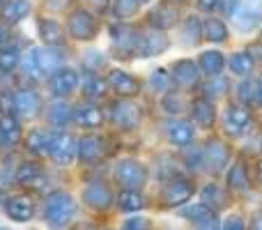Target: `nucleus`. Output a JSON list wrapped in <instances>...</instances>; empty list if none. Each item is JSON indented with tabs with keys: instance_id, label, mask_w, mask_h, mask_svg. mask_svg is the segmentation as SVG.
<instances>
[{
	"instance_id": "obj_1",
	"label": "nucleus",
	"mask_w": 262,
	"mask_h": 230,
	"mask_svg": "<svg viewBox=\"0 0 262 230\" xmlns=\"http://www.w3.org/2000/svg\"><path fill=\"white\" fill-rule=\"evenodd\" d=\"M76 214V200L67 191H53L44 200V221L51 230H62Z\"/></svg>"
},
{
	"instance_id": "obj_2",
	"label": "nucleus",
	"mask_w": 262,
	"mask_h": 230,
	"mask_svg": "<svg viewBox=\"0 0 262 230\" xmlns=\"http://www.w3.org/2000/svg\"><path fill=\"white\" fill-rule=\"evenodd\" d=\"M113 177L122 189L138 191L140 186L145 184V180H147V171H145V166L140 161H136V159H122V161L115 166Z\"/></svg>"
},
{
	"instance_id": "obj_3",
	"label": "nucleus",
	"mask_w": 262,
	"mask_h": 230,
	"mask_svg": "<svg viewBox=\"0 0 262 230\" xmlns=\"http://www.w3.org/2000/svg\"><path fill=\"white\" fill-rule=\"evenodd\" d=\"M67 30H69V35H72L74 39L90 41V39H95V37H97L99 26H97V18L92 16L88 9H74V12L69 14Z\"/></svg>"
},
{
	"instance_id": "obj_4",
	"label": "nucleus",
	"mask_w": 262,
	"mask_h": 230,
	"mask_svg": "<svg viewBox=\"0 0 262 230\" xmlns=\"http://www.w3.org/2000/svg\"><path fill=\"white\" fill-rule=\"evenodd\" d=\"M235 26L242 32H251L262 23V0H239L232 12Z\"/></svg>"
},
{
	"instance_id": "obj_5",
	"label": "nucleus",
	"mask_w": 262,
	"mask_h": 230,
	"mask_svg": "<svg viewBox=\"0 0 262 230\" xmlns=\"http://www.w3.org/2000/svg\"><path fill=\"white\" fill-rule=\"evenodd\" d=\"M49 157L60 166H69L78 157V143L69 134H51V152Z\"/></svg>"
},
{
	"instance_id": "obj_6",
	"label": "nucleus",
	"mask_w": 262,
	"mask_h": 230,
	"mask_svg": "<svg viewBox=\"0 0 262 230\" xmlns=\"http://www.w3.org/2000/svg\"><path fill=\"white\" fill-rule=\"evenodd\" d=\"M111 122H113L118 129L122 131H129V129H136L140 122V111L136 104L122 99V101H115L111 106Z\"/></svg>"
},
{
	"instance_id": "obj_7",
	"label": "nucleus",
	"mask_w": 262,
	"mask_h": 230,
	"mask_svg": "<svg viewBox=\"0 0 262 230\" xmlns=\"http://www.w3.org/2000/svg\"><path fill=\"white\" fill-rule=\"evenodd\" d=\"M111 37H113V49L118 58H129L136 55V46H138V32L131 26H115L111 28Z\"/></svg>"
},
{
	"instance_id": "obj_8",
	"label": "nucleus",
	"mask_w": 262,
	"mask_h": 230,
	"mask_svg": "<svg viewBox=\"0 0 262 230\" xmlns=\"http://www.w3.org/2000/svg\"><path fill=\"white\" fill-rule=\"evenodd\" d=\"M193 184H191L189 180H184V177H175L172 182H168L166 189H163L161 194V200L166 207H177V205H184L186 200L193 196Z\"/></svg>"
},
{
	"instance_id": "obj_9",
	"label": "nucleus",
	"mask_w": 262,
	"mask_h": 230,
	"mask_svg": "<svg viewBox=\"0 0 262 230\" xmlns=\"http://www.w3.org/2000/svg\"><path fill=\"white\" fill-rule=\"evenodd\" d=\"M76 88H78V74L69 67L55 69L49 76V90L53 92L55 97H67V95H72Z\"/></svg>"
},
{
	"instance_id": "obj_10",
	"label": "nucleus",
	"mask_w": 262,
	"mask_h": 230,
	"mask_svg": "<svg viewBox=\"0 0 262 230\" xmlns=\"http://www.w3.org/2000/svg\"><path fill=\"white\" fill-rule=\"evenodd\" d=\"M35 200L26 194H18V196H12V198L5 203V214H7L12 221H18V223H26L35 217Z\"/></svg>"
},
{
	"instance_id": "obj_11",
	"label": "nucleus",
	"mask_w": 262,
	"mask_h": 230,
	"mask_svg": "<svg viewBox=\"0 0 262 230\" xmlns=\"http://www.w3.org/2000/svg\"><path fill=\"white\" fill-rule=\"evenodd\" d=\"M168 49V37L161 30L145 32L138 37V46H136V55L138 58H154V55L163 53Z\"/></svg>"
},
{
	"instance_id": "obj_12",
	"label": "nucleus",
	"mask_w": 262,
	"mask_h": 230,
	"mask_svg": "<svg viewBox=\"0 0 262 230\" xmlns=\"http://www.w3.org/2000/svg\"><path fill=\"white\" fill-rule=\"evenodd\" d=\"M106 83H108L111 90L120 97H136L140 90L138 78H134L131 74L122 72V69H113V72L108 74V78H106Z\"/></svg>"
},
{
	"instance_id": "obj_13",
	"label": "nucleus",
	"mask_w": 262,
	"mask_h": 230,
	"mask_svg": "<svg viewBox=\"0 0 262 230\" xmlns=\"http://www.w3.org/2000/svg\"><path fill=\"white\" fill-rule=\"evenodd\" d=\"M223 124H226V131L230 136H242L251 124V113L244 109V106H228L226 115H223Z\"/></svg>"
},
{
	"instance_id": "obj_14",
	"label": "nucleus",
	"mask_w": 262,
	"mask_h": 230,
	"mask_svg": "<svg viewBox=\"0 0 262 230\" xmlns=\"http://www.w3.org/2000/svg\"><path fill=\"white\" fill-rule=\"evenodd\" d=\"M83 203L92 210H106L113 203V194L108 191V186L101 182H92L83 189Z\"/></svg>"
},
{
	"instance_id": "obj_15",
	"label": "nucleus",
	"mask_w": 262,
	"mask_h": 230,
	"mask_svg": "<svg viewBox=\"0 0 262 230\" xmlns=\"http://www.w3.org/2000/svg\"><path fill=\"white\" fill-rule=\"evenodd\" d=\"M228 161H230V150H228V145L219 138H212L207 143V148H205V163L209 166V171L212 173L223 171V166H226Z\"/></svg>"
},
{
	"instance_id": "obj_16",
	"label": "nucleus",
	"mask_w": 262,
	"mask_h": 230,
	"mask_svg": "<svg viewBox=\"0 0 262 230\" xmlns=\"http://www.w3.org/2000/svg\"><path fill=\"white\" fill-rule=\"evenodd\" d=\"M12 99H14V111H16L21 117H28V120L35 117L37 113H39V109H41L39 95L32 92V90H18Z\"/></svg>"
},
{
	"instance_id": "obj_17",
	"label": "nucleus",
	"mask_w": 262,
	"mask_h": 230,
	"mask_svg": "<svg viewBox=\"0 0 262 230\" xmlns=\"http://www.w3.org/2000/svg\"><path fill=\"white\" fill-rule=\"evenodd\" d=\"M104 154V143L99 136H83L78 140V159L83 163H97Z\"/></svg>"
},
{
	"instance_id": "obj_18",
	"label": "nucleus",
	"mask_w": 262,
	"mask_h": 230,
	"mask_svg": "<svg viewBox=\"0 0 262 230\" xmlns=\"http://www.w3.org/2000/svg\"><path fill=\"white\" fill-rule=\"evenodd\" d=\"M23 138V131H21V124L14 115H5L0 120V145L3 148H14L18 145Z\"/></svg>"
},
{
	"instance_id": "obj_19",
	"label": "nucleus",
	"mask_w": 262,
	"mask_h": 230,
	"mask_svg": "<svg viewBox=\"0 0 262 230\" xmlns=\"http://www.w3.org/2000/svg\"><path fill=\"white\" fill-rule=\"evenodd\" d=\"M177 9H175V5H168V3H163V5H159V7H154L152 9V14H149V23H152L157 30H168V28H172L177 23Z\"/></svg>"
},
{
	"instance_id": "obj_20",
	"label": "nucleus",
	"mask_w": 262,
	"mask_h": 230,
	"mask_svg": "<svg viewBox=\"0 0 262 230\" xmlns=\"http://www.w3.org/2000/svg\"><path fill=\"white\" fill-rule=\"evenodd\" d=\"M172 81L180 88H193L198 83V67L191 60H180L172 67Z\"/></svg>"
},
{
	"instance_id": "obj_21",
	"label": "nucleus",
	"mask_w": 262,
	"mask_h": 230,
	"mask_svg": "<svg viewBox=\"0 0 262 230\" xmlns=\"http://www.w3.org/2000/svg\"><path fill=\"white\" fill-rule=\"evenodd\" d=\"M41 177H44V171H41V166L35 161H23L21 166L16 168V173H14V180L21 186H37L41 182Z\"/></svg>"
},
{
	"instance_id": "obj_22",
	"label": "nucleus",
	"mask_w": 262,
	"mask_h": 230,
	"mask_svg": "<svg viewBox=\"0 0 262 230\" xmlns=\"http://www.w3.org/2000/svg\"><path fill=\"white\" fill-rule=\"evenodd\" d=\"M74 120L81 127H85V129H95V127H99L101 122H104V113H101V109L95 104H81L74 111Z\"/></svg>"
},
{
	"instance_id": "obj_23",
	"label": "nucleus",
	"mask_w": 262,
	"mask_h": 230,
	"mask_svg": "<svg viewBox=\"0 0 262 230\" xmlns=\"http://www.w3.org/2000/svg\"><path fill=\"white\" fill-rule=\"evenodd\" d=\"M168 140H170L172 145L184 148V145H189L191 140H193V127H191L186 120L168 122Z\"/></svg>"
},
{
	"instance_id": "obj_24",
	"label": "nucleus",
	"mask_w": 262,
	"mask_h": 230,
	"mask_svg": "<svg viewBox=\"0 0 262 230\" xmlns=\"http://www.w3.org/2000/svg\"><path fill=\"white\" fill-rule=\"evenodd\" d=\"M26 148L28 152L37 154V157H44L51 152V134L44 129H32L26 136Z\"/></svg>"
},
{
	"instance_id": "obj_25",
	"label": "nucleus",
	"mask_w": 262,
	"mask_h": 230,
	"mask_svg": "<svg viewBox=\"0 0 262 230\" xmlns=\"http://www.w3.org/2000/svg\"><path fill=\"white\" fill-rule=\"evenodd\" d=\"M37 28H39V37L44 39L46 46H58V44H62V39H64L62 26H60L55 18H41Z\"/></svg>"
},
{
	"instance_id": "obj_26",
	"label": "nucleus",
	"mask_w": 262,
	"mask_h": 230,
	"mask_svg": "<svg viewBox=\"0 0 262 230\" xmlns=\"http://www.w3.org/2000/svg\"><path fill=\"white\" fill-rule=\"evenodd\" d=\"M62 60H64V53L58 46L39 49V62H41V74H44V76H51L55 69L62 67Z\"/></svg>"
},
{
	"instance_id": "obj_27",
	"label": "nucleus",
	"mask_w": 262,
	"mask_h": 230,
	"mask_svg": "<svg viewBox=\"0 0 262 230\" xmlns=\"http://www.w3.org/2000/svg\"><path fill=\"white\" fill-rule=\"evenodd\" d=\"M3 21L5 23H18L30 14V3L28 0H7L3 5Z\"/></svg>"
},
{
	"instance_id": "obj_28",
	"label": "nucleus",
	"mask_w": 262,
	"mask_h": 230,
	"mask_svg": "<svg viewBox=\"0 0 262 230\" xmlns=\"http://www.w3.org/2000/svg\"><path fill=\"white\" fill-rule=\"evenodd\" d=\"M46 117H49L51 124L64 127V124H67V122L74 117V111H72V106H69L67 101L55 99V101H51L49 109H46Z\"/></svg>"
},
{
	"instance_id": "obj_29",
	"label": "nucleus",
	"mask_w": 262,
	"mask_h": 230,
	"mask_svg": "<svg viewBox=\"0 0 262 230\" xmlns=\"http://www.w3.org/2000/svg\"><path fill=\"white\" fill-rule=\"evenodd\" d=\"M23 74H26L28 78H32V81H39V78H44V74H41V62H39V46H30V49L23 53Z\"/></svg>"
},
{
	"instance_id": "obj_30",
	"label": "nucleus",
	"mask_w": 262,
	"mask_h": 230,
	"mask_svg": "<svg viewBox=\"0 0 262 230\" xmlns=\"http://www.w3.org/2000/svg\"><path fill=\"white\" fill-rule=\"evenodd\" d=\"M223 67H226L223 53H219V51H205V53H200V69L207 76H219Z\"/></svg>"
},
{
	"instance_id": "obj_31",
	"label": "nucleus",
	"mask_w": 262,
	"mask_h": 230,
	"mask_svg": "<svg viewBox=\"0 0 262 230\" xmlns=\"http://www.w3.org/2000/svg\"><path fill=\"white\" fill-rule=\"evenodd\" d=\"M214 117H216V111H214V106L209 104L207 99H198L193 104V120L198 122L200 127L209 129V127L214 124Z\"/></svg>"
},
{
	"instance_id": "obj_32",
	"label": "nucleus",
	"mask_w": 262,
	"mask_h": 230,
	"mask_svg": "<svg viewBox=\"0 0 262 230\" xmlns=\"http://www.w3.org/2000/svg\"><path fill=\"white\" fill-rule=\"evenodd\" d=\"M203 205H207L209 210H221L223 205H228V198H226V194H223V189L221 186H216V184H207L203 189Z\"/></svg>"
},
{
	"instance_id": "obj_33",
	"label": "nucleus",
	"mask_w": 262,
	"mask_h": 230,
	"mask_svg": "<svg viewBox=\"0 0 262 230\" xmlns=\"http://www.w3.org/2000/svg\"><path fill=\"white\" fill-rule=\"evenodd\" d=\"M228 184H230V189L235 191V194H242V191L249 189V175H246V168L242 166V163H235V166L230 168V173H228Z\"/></svg>"
},
{
	"instance_id": "obj_34",
	"label": "nucleus",
	"mask_w": 262,
	"mask_h": 230,
	"mask_svg": "<svg viewBox=\"0 0 262 230\" xmlns=\"http://www.w3.org/2000/svg\"><path fill=\"white\" fill-rule=\"evenodd\" d=\"M118 203H120V210L124 212H138V210L145 207V198L138 194V191H129L124 189L122 194L118 196Z\"/></svg>"
},
{
	"instance_id": "obj_35",
	"label": "nucleus",
	"mask_w": 262,
	"mask_h": 230,
	"mask_svg": "<svg viewBox=\"0 0 262 230\" xmlns=\"http://www.w3.org/2000/svg\"><path fill=\"white\" fill-rule=\"evenodd\" d=\"M203 35H205V39H209V41H226L228 39V30L219 18H207V21L203 23Z\"/></svg>"
},
{
	"instance_id": "obj_36",
	"label": "nucleus",
	"mask_w": 262,
	"mask_h": 230,
	"mask_svg": "<svg viewBox=\"0 0 262 230\" xmlns=\"http://www.w3.org/2000/svg\"><path fill=\"white\" fill-rule=\"evenodd\" d=\"M21 62V55L14 46H0V72H12Z\"/></svg>"
},
{
	"instance_id": "obj_37",
	"label": "nucleus",
	"mask_w": 262,
	"mask_h": 230,
	"mask_svg": "<svg viewBox=\"0 0 262 230\" xmlns=\"http://www.w3.org/2000/svg\"><path fill=\"white\" fill-rule=\"evenodd\" d=\"M230 69H232V74L246 76V74L253 69V58H251L249 53H235L230 58Z\"/></svg>"
},
{
	"instance_id": "obj_38",
	"label": "nucleus",
	"mask_w": 262,
	"mask_h": 230,
	"mask_svg": "<svg viewBox=\"0 0 262 230\" xmlns=\"http://www.w3.org/2000/svg\"><path fill=\"white\" fill-rule=\"evenodd\" d=\"M140 0H113V12L118 18H129L138 12Z\"/></svg>"
},
{
	"instance_id": "obj_39",
	"label": "nucleus",
	"mask_w": 262,
	"mask_h": 230,
	"mask_svg": "<svg viewBox=\"0 0 262 230\" xmlns=\"http://www.w3.org/2000/svg\"><path fill=\"white\" fill-rule=\"evenodd\" d=\"M106 88H108V83H106L104 78L92 74V76L85 81V95L90 97V99H99V97L106 95Z\"/></svg>"
},
{
	"instance_id": "obj_40",
	"label": "nucleus",
	"mask_w": 262,
	"mask_h": 230,
	"mask_svg": "<svg viewBox=\"0 0 262 230\" xmlns=\"http://www.w3.org/2000/svg\"><path fill=\"white\" fill-rule=\"evenodd\" d=\"M170 74H166V69H157V72H152V76H149V83H152V88L157 92H168V88H170Z\"/></svg>"
},
{
	"instance_id": "obj_41",
	"label": "nucleus",
	"mask_w": 262,
	"mask_h": 230,
	"mask_svg": "<svg viewBox=\"0 0 262 230\" xmlns=\"http://www.w3.org/2000/svg\"><path fill=\"white\" fill-rule=\"evenodd\" d=\"M200 30H203V28H200V21L195 16H189L186 18V23H184V37H186V44H195V41L200 39Z\"/></svg>"
},
{
	"instance_id": "obj_42",
	"label": "nucleus",
	"mask_w": 262,
	"mask_h": 230,
	"mask_svg": "<svg viewBox=\"0 0 262 230\" xmlns=\"http://www.w3.org/2000/svg\"><path fill=\"white\" fill-rule=\"evenodd\" d=\"M205 90H207V95H212V97H219V95H223V90H226V78H221V76H212V81L205 86Z\"/></svg>"
},
{
	"instance_id": "obj_43",
	"label": "nucleus",
	"mask_w": 262,
	"mask_h": 230,
	"mask_svg": "<svg viewBox=\"0 0 262 230\" xmlns=\"http://www.w3.org/2000/svg\"><path fill=\"white\" fill-rule=\"evenodd\" d=\"M195 230H219V217H216V212H212L209 217L195 221Z\"/></svg>"
},
{
	"instance_id": "obj_44",
	"label": "nucleus",
	"mask_w": 262,
	"mask_h": 230,
	"mask_svg": "<svg viewBox=\"0 0 262 230\" xmlns=\"http://www.w3.org/2000/svg\"><path fill=\"white\" fill-rule=\"evenodd\" d=\"M122 230H149V221L143 217H134V219H127L122 223Z\"/></svg>"
},
{
	"instance_id": "obj_45",
	"label": "nucleus",
	"mask_w": 262,
	"mask_h": 230,
	"mask_svg": "<svg viewBox=\"0 0 262 230\" xmlns=\"http://www.w3.org/2000/svg\"><path fill=\"white\" fill-rule=\"evenodd\" d=\"M83 62H85V67L90 69V72H97V69L104 65V58H101V53H97V51H92V53H85V58H83Z\"/></svg>"
},
{
	"instance_id": "obj_46",
	"label": "nucleus",
	"mask_w": 262,
	"mask_h": 230,
	"mask_svg": "<svg viewBox=\"0 0 262 230\" xmlns=\"http://www.w3.org/2000/svg\"><path fill=\"white\" fill-rule=\"evenodd\" d=\"M237 3H239V0H219L216 5H219V9H221L226 16H232V12H235Z\"/></svg>"
},
{
	"instance_id": "obj_47",
	"label": "nucleus",
	"mask_w": 262,
	"mask_h": 230,
	"mask_svg": "<svg viewBox=\"0 0 262 230\" xmlns=\"http://www.w3.org/2000/svg\"><path fill=\"white\" fill-rule=\"evenodd\" d=\"M223 230H244V221H242V217H230L226 223H223Z\"/></svg>"
},
{
	"instance_id": "obj_48",
	"label": "nucleus",
	"mask_w": 262,
	"mask_h": 230,
	"mask_svg": "<svg viewBox=\"0 0 262 230\" xmlns=\"http://www.w3.org/2000/svg\"><path fill=\"white\" fill-rule=\"evenodd\" d=\"M251 230H262V210L251 217Z\"/></svg>"
},
{
	"instance_id": "obj_49",
	"label": "nucleus",
	"mask_w": 262,
	"mask_h": 230,
	"mask_svg": "<svg viewBox=\"0 0 262 230\" xmlns=\"http://www.w3.org/2000/svg\"><path fill=\"white\" fill-rule=\"evenodd\" d=\"M219 0H198V7L203 9V12H212L214 7H216Z\"/></svg>"
},
{
	"instance_id": "obj_50",
	"label": "nucleus",
	"mask_w": 262,
	"mask_h": 230,
	"mask_svg": "<svg viewBox=\"0 0 262 230\" xmlns=\"http://www.w3.org/2000/svg\"><path fill=\"white\" fill-rule=\"evenodd\" d=\"M255 104H262V81H258L255 86Z\"/></svg>"
},
{
	"instance_id": "obj_51",
	"label": "nucleus",
	"mask_w": 262,
	"mask_h": 230,
	"mask_svg": "<svg viewBox=\"0 0 262 230\" xmlns=\"http://www.w3.org/2000/svg\"><path fill=\"white\" fill-rule=\"evenodd\" d=\"M7 39V30H5V26H0V44Z\"/></svg>"
},
{
	"instance_id": "obj_52",
	"label": "nucleus",
	"mask_w": 262,
	"mask_h": 230,
	"mask_svg": "<svg viewBox=\"0 0 262 230\" xmlns=\"http://www.w3.org/2000/svg\"><path fill=\"white\" fill-rule=\"evenodd\" d=\"M74 230H95V228H92V226H88V223H81V226H76Z\"/></svg>"
},
{
	"instance_id": "obj_53",
	"label": "nucleus",
	"mask_w": 262,
	"mask_h": 230,
	"mask_svg": "<svg viewBox=\"0 0 262 230\" xmlns=\"http://www.w3.org/2000/svg\"><path fill=\"white\" fill-rule=\"evenodd\" d=\"M106 3H108V0H95V5H99V7H104Z\"/></svg>"
},
{
	"instance_id": "obj_54",
	"label": "nucleus",
	"mask_w": 262,
	"mask_h": 230,
	"mask_svg": "<svg viewBox=\"0 0 262 230\" xmlns=\"http://www.w3.org/2000/svg\"><path fill=\"white\" fill-rule=\"evenodd\" d=\"M168 5H177V3H184V0H166Z\"/></svg>"
},
{
	"instance_id": "obj_55",
	"label": "nucleus",
	"mask_w": 262,
	"mask_h": 230,
	"mask_svg": "<svg viewBox=\"0 0 262 230\" xmlns=\"http://www.w3.org/2000/svg\"><path fill=\"white\" fill-rule=\"evenodd\" d=\"M258 171H260V177H262V161L258 163Z\"/></svg>"
},
{
	"instance_id": "obj_56",
	"label": "nucleus",
	"mask_w": 262,
	"mask_h": 230,
	"mask_svg": "<svg viewBox=\"0 0 262 230\" xmlns=\"http://www.w3.org/2000/svg\"><path fill=\"white\" fill-rule=\"evenodd\" d=\"M140 3H147V0H140Z\"/></svg>"
},
{
	"instance_id": "obj_57",
	"label": "nucleus",
	"mask_w": 262,
	"mask_h": 230,
	"mask_svg": "<svg viewBox=\"0 0 262 230\" xmlns=\"http://www.w3.org/2000/svg\"><path fill=\"white\" fill-rule=\"evenodd\" d=\"M0 5H3V0H0Z\"/></svg>"
}]
</instances>
